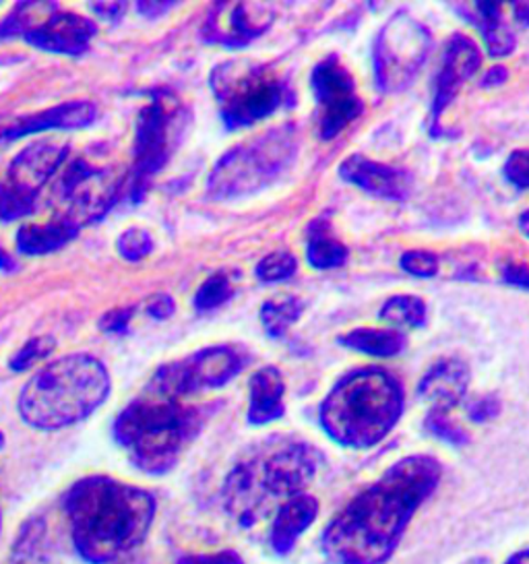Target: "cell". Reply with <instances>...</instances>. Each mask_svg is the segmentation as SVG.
Instances as JSON below:
<instances>
[{
	"label": "cell",
	"instance_id": "1",
	"mask_svg": "<svg viewBox=\"0 0 529 564\" xmlns=\"http://www.w3.org/2000/svg\"><path fill=\"white\" fill-rule=\"evenodd\" d=\"M443 467L430 455H410L347 502L321 533L333 564H385L396 552L415 511L441 481Z\"/></svg>",
	"mask_w": 529,
	"mask_h": 564
},
{
	"label": "cell",
	"instance_id": "2",
	"mask_svg": "<svg viewBox=\"0 0 529 564\" xmlns=\"http://www.w3.org/2000/svg\"><path fill=\"white\" fill-rule=\"evenodd\" d=\"M71 542L85 564H112L141 546L158 514L155 497L112 476H85L61 498Z\"/></svg>",
	"mask_w": 529,
	"mask_h": 564
},
{
	"label": "cell",
	"instance_id": "3",
	"mask_svg": "<svg viewBox=\"0 0 529 564\" xmlns=\"http://www.w3.org/2000/svg\"><path fill=\"white\" fill-rule=\"evenodd\" d=\"M321 453L304 441L273 438L234 465L222 488L224 509L240 528H252L314 480Z\"/></svg>",
	"mask_w": 529,
	"mask_h": 564
},
{
	"label": "cell",
	"instance_id": "4",
	"mask_svg": "<svg viewBox=\"0 0 529 564\" xmlns=\"http://www.w3.org/2000/svg\"><path fill=\"white\" fill-rule=\"evenodd\" d=\"M403 414V389L377 366L349 370L321 403V426L333 443L370 448L396 429Z\"/></svg>",
	"mask_w": 529,
	"mask_h": 564
},
{
	"label": "cell",
	"instance_id": "5",
	"mask_svg": "<svg viewBox=\"0 0 529 564\" xmlns=\"http://www.w3.org/2000/svg\"><path fill=\"white\" fill-rule=\"evenodd\" d=\"M110 375L89 354H68L35 372L19 395V414L35 431H63L94 414L110 395Z\"/></svg>",
	"mask_w": 529,
	"mask_h": 564
},
{
	"label": "cell",
	"instance_id": "6",
	"mask_svg": "<svg viewBox=\"0 0 529 564\" xmlns=\"http://www.w3.org/2000/svg\"><path fill=\"white\" fill-rule=\"evenodd\" d=\"M203 422L201 408L148 391L118 414L112 434L116 445L139 471L165 476L179 464L182 451L195 441Z\"/></svg>",
	"mask_w": 529,
	"mask_h": 564
},
{
	"label": "cell",
	"instance_id": "7",
	"mask_svg": "<svg viewBox=\"0 0 529 564\" xmlns=\"http://www.w3.org/2000/svg\"><path fill=\"white\" fill-rule=\"evenodd\" d=\"M300 133L296 124H281L226 151L207 178V197L245 199L276 183L296 162Z\"/></svg>",
	"mask_w": 529,
	"mask_h": 564
},
{
	"label": "cell",
	"instance_id": "8",
	"mask_svg": "<svg viewBox=\"0 0 529 564\" xmlns=\"http://www.w3.org/2000/svg\"><path fill=\"white\" fill-rule=\"evenodd\" d=\"M209 85L228 131L247 129L290 100V84L273 65L234 58L212 70Z\"/></svg>",
	"mask_w": 529,
	"mask_h": 564
},
{
	"label": "cell",
	"instance_id": "9",
	"mask_svg": "<svg viewBox=\"0 0 529 564\" xmlns=\"http://www.w3.org/2000/svg\"><path fill=\"white\" fill-rule=\"evenodd\" d=\"M188 110L172 91L153 89L151 100L141 108L132 143L131 199L145 197L148 186L179 150L188 124Z\"/></svg>",
	"mask_w": 529,
	"mask_h": 564
},
{
	"label": "cell",
	"instance_id": "10",
	"mask_svg": "<svg viewBox=\"0 0 529 564\" xmlns=\"http://www.w3.org/2000/svg\"><path fill=\"white\" fill-rule=\"evenodd\" d=\"M96 34L91 19L63 11L56 2H21L0 23V37L21 35L33 48L61 56H82Z\"/></svg>",
	"mask_w": 529,
	"mask_h": 564
},
{
	"label": "cell",
	"instance_id": "11",
	"mask_svg": "<svg viewBox=\"0 0 529 564\" xmlns=\"http://www.w3.org/2000/svg\"><path fill=\"white\" fill-rule=\"evenodd\" d=\"M432 35L410 13L399 11L389 19L373 51L375 79L382 94H399L412 85L420 68L429 58Z\"/></svg>",
	"mask_w": 529,
	"mask_h": 564
},
{
	"label": "cell",
	"instance_id": "12",
	"mask_svg": "<svg viewBox=\"0 0 529 564\" xmlns=\"http://www.w3.org/2000/svg\"><path fill=\"white\" fill-rule=\"evenodd\" d=\"M68 158L66 143L37 141L19 151L0 178V221L11 224L35 209L37 197Z\"/></svg>",
	"mask_w": 529,
	"mask_h": 564
},
{
	"label": "cell",
	"instance_id": "13",
	"mask_svg": "<svg viewBox=\"0 0 529 564\" xmlns=\"http://www.w3.org/2000/svg\"><path fill=\"white\" fill-rule=\"evenodd\" d=\"M247 358L230 346L197 349L181 360L160 366L148 391L164 398L182 399L201 391L219 389L245 368Z\"/></svg>",
	"mask_w": 529,
	"mask_h": 564
},
{
	"label": "cell",
	"instance_id": "14",
	"mask_svg": "<svg viewBox=\"0 0 529 564\" xmlns=\"http://www.w3.org/2000/svg\"><path fill=\"white\" fill-rule=\"evenodd\" d=\"M314 94V122L323 141L344 133L347 127L363 117L364 101L358 96L354 75L337 54H330L316 63L311 75Z\"/></svg>",
	"mask_w": 529,
	"mask_h": 564
},
{
	"label": "cell",
	"instance_id": "15",
	"mask_svg": "<svg viewBox=\"0 0 529 564\" xmlns=\"http://www.w3.org/2000/svg\"><path fill=\"white\" fill-rule=\"evenodd\" d=\"M122 178L115 170L89 164L87 160H75L66 167L58 183V199L63 214L77 228L98 224L115 207Z\"/></svg>",
	"mask_w": 529,
	"mask_h": 564
},
{
	"label": "cell",
	"instance_id": "16",
	"mask_svg": "<svg viewBox=\"0 0 529 564\" xmlns=\"http://www.w3.org/2000/svg\"><path fill=\"white\" fill-rule=\"evenodd\" d=\"M276 11L267 2H215L201 30L203 42L245 48L273 25Z\"/></svg>",
	"mask_w": 529,
	"mask_h": 564
},
{
	"label": "cell",
	"instance_id": "17",
	"mask_svg": "<svg viewBox=\"0 0 529 564\" xmlns=\"http://www.w3.org/2000/svg\"><path fill=\"white\" fill-rule=\"evenodd\" d=\"M482 65V54L474 40L467 35H453L443 52V65L434 79V98L430 108V134L441 137V117L451 101L455 100L460 87L474 77Z\"/></svg>",
	"mask_w": 529,
	"mask_h": 564
},
{
	"label": "cell",
	"instance_id": "18",
	"mask_svg": "<svg viewBox=\"0 0 529 564\" xmlns=\"http://www.w3.org/2000/svg\"><path fill=\"white\" fill-rule=\"evenodd\" d=\"M96 115H98V108L94 101L75 100L52 106L40 112L2 117L0 118V143H9L21 137L44 133V131L83 129L96 120Z\"/></svg>",
	"mask_w": 529,
	"mask_h": 564
},
{
	"label": "cell",
	"instance_id": "19",
	"mask_svg": "<svg viewBox=\"0 0 529 564\" xmlns=\"http://www.w3.org/2000/svg\"><path fill=\"white\" fill-rule=\"evenodd\" d=\"M339 176L377 199L403 200L412 195L413 176L406 167L387 166L360 153L342 162Z\"/></svg>",
	"mask_w": 529,
	"mask_h": 564
},
{
	"label": "cell",
	"instance_id": "20",
	"mask_svg": "<svg viewBox=\"0 0 529 564\" xmlns=\"http://www.w3.org/2000/svg\"><path fill=\"white\" fill-rule=\"evenodd\" d=\"M469 368L457 358H445L430 368L418 384V395L430 405V414H449L467 393Z\"/></svg>",
	"mask_w": 529,
	"mask_h": 564
},
{
	"label": "cell",
	"instance_id": "21",
	"mask_svg": "<svg viewBox=\"0 0 529 564\" xmlns=\"http://www.w3.org/2000/svg\"><path fill=\"white\" fill-rule=\"evenodd\" d=\"M316 517H319V500L313 495L302 492L285 500L273 517V523L269 530V547L278 556L292 554L300 535L313 525Z\"/></svg>",
	"mask_w": 529,
	"mask_h": 564
},
{
	"label": "cell",
	"instance_id": "22",
	"mask_svg": "<svg viewBox=\"0 0 529 564\" xmlns=\"http://www.w3.org/2000/svg\"><path fill=\"white\" fill-rule=\"evenodd\" d=\"M285 384L276 366H263L250 377V401H248V424L264 426L285 414L283 405Z\"/></svg>",
	"mask_w": 529,
	"mask_h": 564
},
{
	"label": "cell",
	"instance_id": "23",
	"mask_svg": "<svg viewBox=\"0 0 529 564\" xmlns=\"http://www.w3.org/2000/svg\"><path fill=\"white\" fill-rule=\"evenodd\" d=\"M457 13L478 28L479 34L486 42L488 54L493 58L512 54L517 40L511 28L505 23L500 2H472V4L460 2Z\"/></svg>",
	"mask_w": 529,
	"mask_h": 564
},
{
	"label": "cell",
	"instance_id": "24",
	"mask_svg": "<svg viewBox=\"0 0 529 564\" xmlns=\"http://www.w3.org/2000/svg\"><path fill=\"white\" fill-rule=\"evenodd\" d=\"M82 228H77L65 216H56L46 224H28L21 226L15 236V247L21 254L28 257H42L54 250L66 247L71 240L77 238Z\"/></svg>",
	"mask_w": 529,
	"mask_h": 564
},
{
	"label": "cell",
	"instance_id": "25",
	"mask_svg": "<svg viewBox=\"0 0 529 564\" xmlns=\"http://www.w3.org/2000/svg\"><path fill=\"white\" fill-rule=\"evenodd\" d=\"M7 564H56L48 523L42 514H32L21 525Z\"/></svg>",
	"mask_w": 529,
	"mask_h": 564
},
{
	"label": "cell",
	"instance_id": "26",
	"mask_svg": "<svg viewBox=\"0 0 529 564\" xmlns=\"http://www.w3.org/2000/svg\"><path fill=\"white\" fill-rule=\"evenodd\" d=\"M306 261L309 265L325 271L335 267L346 265L347 247L339 242L333 232L327 217H316L306 228Z\"/></svg>",
	"mask_w": 529,
	"mask_h": 564
},
{
	"label": "cell",
	"instance_id": "27",
	"mask_svg": "<svg viewBox=\"0 0 529 564\" xmlns=\"http://www.w3.org/2000/svg\"><path fill=\"white\" fill-rule=\"evenodd\" d=\"M337 344L344 348L356 349L375 358H393L406 348V335L391 329H354L337 337Z\"/></svg>",
	"mask_w": 529,
	"mask_h": 564
},
{
	"label": "cell",
	"instance_id": "28",
	"mask_svg": "<svg viewBox=\"0 0 529 564\" xmlns=\"http://www.w3.org/2000/svg\"><path fill=\"white\" fill-rule=\"evenodd\" d=\"M304 311L302 300L296 296H276L264 300L261 323L271 339H280L296 323Z\"/></svg>",
	"mask_w": 529,
	"mask_h": 564
},
{
	"label": "cell",
	"instance_id": "29",
	"mask_svg": "<svg viewBox=\"0 0 529 564\" xmlns=\"http://www.w3.org/2000/svg\"><path fill=\"white\" fill-rule=\"evenodd\" d=\"M379 316L382 321L399 327H424L427 323V304L424 300L412 294L391 296L380 306Z\"/></svg>",
	"mask_w": 529,
	"mask_h": 564
},
{
	"label": "cell",
	"instance_id": "30",
	"mask_svg": "<svg viewBox=\"0 0 529 564\" xmlns=\"http://www.w3.org/2000/svg\"><path fill=\"white\" fill-rule=\"evenodd\" d=\"M298 261L292 252H271L255 269L257 280L263 283H278L290 280L296 273Z\"/></svg>",
	"mask_w": 529,
	"mask_h": 564
},
{
	"label": "cell",
	"instance_id": "31",
	"mask_svg": "<svg viewBox=\"0 0 529 564\" xmlns=\"http://www.w3.org/2000/svg\"><path fill=\"white\" fill-rule=\"evenodd\" d=\"M231 296H234V288H231L228 275L215 273L198 288L197 294H195V308L198 313H207V311H214L217 306L226 304Z\"/></svg>",
	"mask_w": 529,
	"mask_h": 564
},
{
	"label": "cell",
	"instance_id": "32",
	"mask_svg": "<svg viewBox=\"0 0 529 564\" xmlns=\"http://www.w3.org/2000/svg\"><path fill=\"white\" fill-rule=\"evenodd\" d=\"M116 247H118V252H120V257L125 261L139 263V261H143L145 257L151 254L153 238L143 228H129V230H125V232L118 236Z\"/></svg>",
	"mask_w": 529,
	"mask_h": 564
},
{
	"label": "cell",
	"instance_id": "33",
	"mask_svg": "<svg viewBox=\"0 0 529 564\" xmlns=\"http://www.w3.org/2000/svg\"><path fill=\"white\" fill-rule=\"evenodd\" d=\"M54 346H56V344H54L52 337H35V339H30V341L11 358L9 366H11V370H15V372L28 370L30 366L37 365L40 360H44L46 356H50Z\"/></svg>",
	"mask_w": 529,
	"mask_h": 564
},
{
	"label": "cell",
	"instance_id": "34",
	"mask_svg": "<svg viewBox=\"0 0 529 564\" xmlns=\"http://www.w3.org/2000/svg\"><path fill=\"white\" fill-rule=\"evenodd\" d=\"M424 426H427V431L430 434H434L436 438L445 441V443L453 445V447H462V445L469 441V436L465 434L462 426H457L446 414H430L429 412Z\"/></svg>",
	"mask_w": 529,
	"mask_h": 564
},
{
	"label": "cell",
	"instance_id": "35",
	"mask_svg": "<svg viewBox=\"0 0 529 564\" xmlns=\"http://www.w3.org/2000/svg\"><path fill=\"white\" fill-rule=\"evenodd\" d=\"M399 265L413 278H432L439 273V259L429 250H410L403 252Z\"/></svg>",
	"mask_w": 529,
	"mask_h": 564
},
{
	"label": "cell",
	"instance_id": "36",
	"mask_svg": "<svg viewBox=\"0 0 529 564\" xmlns=\"http://www.w3.org/2000/svg\"><path fill=\"white\" fill-rule=\"evenodd\" d=\"M505 178L521 191H529V151H512L509 160L505 162Z\"/></svg>",
	"mask_w": 529,
	"mask_h": 564
},
{
	"label": "cell",
	"instance_id": "37",
	"mask_svg": "<svg viewBox=\"0 0 529 564\" xmlns=\"http://www.w3.org/2000/svg\"><path fill=\"white\" fill-rule=\"evenodd\" d=\"M176 564H245L236 550H219L209 554H184Z\"/></svg>",
	"mask_w": 529,
	"mask_h": 564
},
{
	"label": "cell",
	"instance_id": "38",
	"mask_svg": "<svg viewBox=\"0 0 529 564\" xmlns=\"http://www.w3.org/2000/svg\"><path fill=\"white\" fill-rule=\"evenodd\" d=\"M132 308H116L110 311L108 315H104V318L99 321V327L101 332L110 333V335H125L129 332V323L132 318Z\"/></svg>",
	"mask_w": 529,
	"mask_h": 564
},
{
	"label": "cell",
	"instance_id": "39",
	"mask_svg": "<svg viewBox=\"0 0 529 564\" xmlns=\"http://www.w3.org/2000/svg\"><path fill=\"white\" fill-rule=\"evenodd\" d=\"M176 313V302L168 294H158L149 300L148 315L153 316L155 321H165Z\"/></svg>",
	"mask_w": 529,
	"mask_h": 564
},
{
	"label": "cell",
	"instance_id": "40",
	"mask_svg": "<svg viewBox=\"0 0 529 564\" xmlns=\"http://www.w3.org/2000/svg\"><path fill=\"white\" fill-rule=\"evenodd\" d=\"M500 412V403L495 395L490 398H482L469 408V415L476 420V422H486V420H493Z\"/></svg>",
	"mask_w": 529,
	"mask_h": 564
},
{
	"label": "cell",
	"instance_id": "41",
	"mask_svg": "<svg viewBox=\"0 0 529 564\" xmlns=\"http://www.w3.org/2000/svg\"><path fill=\"white\" fill-rule=\"evenodd\" d=\"M503 282L529 290V267L519 265V263H507L503 267Z\"/></svg>",
	"mask_w": 529,
	"mask_h": 564
},
{
	"label": "cell",
	"instance_id": "42",
	"mask_svg": "<svg viewBox=\"0 0 529 564\" xmlns=\"http://www.w3.org/2000/svg\"><path fill=\"white\" fill-rule=\"evenodd\" d=\"M91 11L99 19L106 21H116L125 11H127V2H91Z\"/></svg>",
	"mask_w": 529,
	"mask_h": 564
},
{
	"label": "cell",
	"instance_id": "43",
	"mask_svg": "<svg viewBox=\"0 0 529 564\" xmlns=\"http://www.w3.org/2000/svg\"><path fill=\"white\" fill-rule=\"evenodd\" d=\"M179 2H137V11L148 19H158L174 9Z\"/></svg>",
	"mask_w": 529,
	"mask_h": 564
},
{
	"label": "cell",
	"instance_id": "44",
	"mask_svg": "<svg viewBox=\"0 0 529 564\" xmlns=\"http://www.w3.org/2000/svg\"><path fill=\"white\" fill-rule=\"evenodd\" d=\"M509 79V73H507V68L505 67H495L490 68L486 75H484V79H482V87H498V85L505 84Z\"/></svg>",
	"mask_w": 529,
	"mask_h": 564
},
{
	"label": "cell",
	"instance_id": "45",
	"mask_svg": "<svg viewBox=\"0 0 529 564\" xmlns=\"http://www.w3.org/2000/svg\"><path fill=\"white\" fill-rule=\"evenodd\" d=\"M512 13L519 23L529 25V2H512Z\"/></svg>",
	"mask_w": 529,
	"mask_h": 564
},
{
	"label": "cell",
	"instance_id": "46",
	"mask_svg": "<svg viewBox=\"0 0 529 564\" xmlns=\"http://www.w3.org/2000/svg\"><path fill=\"white\" fill-rule=\"evenodd\" d=\"M17 269L15 259L7 252V250L0 249V271H7V273H13Z\"/></svg>",
	"mask_w": 529,
	"mask_h": 564
},
{
	"label": "cell",
	"instance_id": "47",
	"mask_svg": "<svg viewBox=\"0 0 529 564\" xmlns=\"http://www.w3.org/2000/svg\"><path fill=\"white\" fill-rule=\"evenodd\" d=\"M505 564H529V547L526 550H519V552H515L511 558L507 561Z\"/></svg>",
	"mask_w": 529,
	"mask_h": 564
},
{
	"label": "cell",
	"instance_id": "48",
	"mask_svg": "<svg viewBox=\"0 0 529 564\" xmlns=\"http://www.w3.org/2000/svg\"><path fill=\"white\" fill-rule=\"evenodd\" d=\"M519 228H521V232L526 234L529 238V209L519 216Z\"/></svg>",
	"mask_w": 529,
	"mask_h": 564
},
{
	"label": "cell",
	"instance_id": "49",
	"mask_svg": "<svg viewBox=\"0 0 529 564\" xmlns=\"http://www.w3.org/2000/svg\"><path fill=\"white\" fill-rule=\"evenodd\" d=\"M2 448H4V434L0 432V451H2Z\"/></svg>",
	"mask_w": 529,
	"mask_h": 564
},
{
	"label": "cell",
	"instance_id": "50",
	"mask_svg": "<svg viewBox=\"0 0 529 564\" xmlns=\"http://www.w3.org/2000/svg\"><path fill=\"white\" fill-rule=\"evenodd\" d=\"M0 531H2V511H0Z\"/></svg>",
	"mask_w": 529,
	"mask_h": 564
}]
</instances>
